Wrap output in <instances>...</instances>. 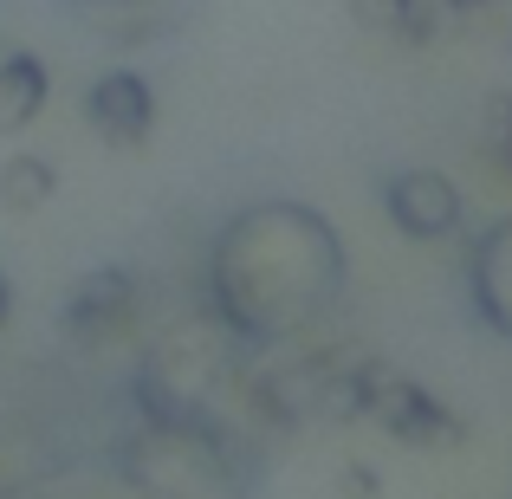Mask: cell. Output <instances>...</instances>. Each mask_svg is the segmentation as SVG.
Wrapping results in <instances>:
<instances>
[{
    "label": "cell",
    "mask_w": 512,
    "mask_h": 499,
    "mask_svg": "<svg viewBox=\"0 0 512 499\" xmlns=\"http://www.w3.org/2000/svg\"><path fill=\"white\" fill-rule=\"evenodd\" d=\"M344 279H350V260L331 214L292 195H266L234 208L214 227L208 253H201V305L253 357L318 331L338 312Z\"/></svg>",
    "instance_id": "cell-1"
},
{
    "label": "cell",
    "mask_w": 512,
    "mask_h": 499,
    "mask_svg": "<svg viewBox=\"0 0 512 499\" xmlns=\"http://www.w3.org/2000/svg\"><path fill=\"white\" fill-rule=\"evenodd\" d=\"M111 467L137 499H253V454L214 409L130 415Z\"/></svg>",
    "instance_id": "cell-2"
},
{
    "label": "cell",
    "mask_w": 512,
    "mask_h": 499,
    "mask_svg": "<svg viewBox=\"0 0 512 499\" xmlns=\"http://www.w3.org/2000/svg\"><path fill=\"white\" fill-rule=\"evenodd\" d=\"M253 350L240 344L208 305L175 318L169 331L150 337V350L130 370V415H182V409H214L227 383H240Z\"/></svg>",
    "instance_id": "cell-3"
},
{
    "label": "cell",
    "mask_w": 512,
    "mask_h": 499,
    "mask_svg": "<svg viewBox=\"0 0 512 499\" xmlns=\"http://www.w3.org/2000/svg\"><path fill=\"white\" fill-rule=\"evenodd\" d=\"M461 299L480 331L512 344V214L487 221L461 253Z\"/></svg>",
    "instance_id": "cell-4"
},
{
    "label": "cell",
    "mask_w": 512,
    "mask_h": 499,
    "mask_svg": "<svg viewBox=\"0 0 512 499\" xmlns=\"http://www.w3.org/2000/svg\"><path fill=\"white\" fill-rule=\"evenodd\" d=\"M143 312V286L130 266H98V273H85L72 292H65L59 305V325L72 344H104V337H124L137 325Z\"/></svg>",
    "instance_id": "cell-5"
},
{
    "label": "cell",
    "mask_w": 512,
    "mask_h": 499,
    "mask_svg": "<svg viewBox=\"0 0 512 499\" xmlns=\"http://www.w3.org/2000/svg\"><path fill=\"white\" fill-rule=\"evenodd\" d=\"M370 422H383L389 441H402V448H454V441L467 435L461 422H454V409H441L435 396H428L415 376L402 370H383V383H376V402H370Z\"/></svg>",
    "instance_id": "cell-6"
},
{
    "label": "cell",
    "mask_w": 512,
    "mask_h": 499,
    "mask_svg": "<svg viewBox=\"0 0 512 499\" xmlns=\"http://www.w3.org/2000/svg\"><path fill=\"white\" fill-rule=\"evenodd\" d=\"M85 124L98 130V143H111V150H143L156 130V91L143 72H98L85 85Z\"/></svg>",
    "instance_id": "cell-7"
},
{
    "label": "cell",
    "mask_w": 512,
    "mask_h": 499,
    "mask_svg": "<svg viewBox=\"0 0 512 499\" xmlns=\"http://www.w3.org/2000/svg\"><path fill=\"white\" fill-rule=\"evenodd\" d=\"M383 208L396 221V234L448 240L461 227V188L441 169H396V175H383Z\"/></svg>",
    "instance_id": "cell-8"
},
{
    "label": "cell",
    "mask_w": 512,
    "mask_h": 499,
    "mask_svg": "<svg viewBox=\"0 0 512 499\" xmlns=\"http://www.w3.org/2000/svg\"><path fill=\"white\" fill-rule=\"evenodd\" d=\"M52 98V72L46 59H33V52H0V137H13V130H26L39 111H46Z\"/></svg>",
    "instance_id": "cell-9"
},
{
    "label": "cell",
    "mask_w": 512,
    "mask_h": 499,
    "mask_svg": "<svg viewBox=\"0 0 512 499\" xmlns=\"http://www.w3.org/2000/svg\"><path fill=\"white\" fill-rule=\"evenodd\" d=\"M363 33L396 39V46H435V20H428L422 0H350Z\"/></svg>",
    "instance_id": "cell-10"
},
{
    "label": "cell",
    "mask_w": 512,
    "mask_h": 499,
    "mask_svg": "<svg viewBox=\"0 0 512 499\" xmlns=\"http://www.w3.org/2000/svg\"><path fill=\"white\" fill-rule=\"evenodd\" d=\"M52 188H59V169L46 163V156H7L0 163V208L7 214H39L52 201Z\"/></svg>",
    "instance_id": "cell-11"
},
{
    "label": "cell",
    "mask_w": 512,
    "mask_h": 499,
    "mask_svg": "<svg viewBox=\"0 0 512 499\" xmlns=\"http://www.w3.org/2000/svg\"><path fill=\"white\" fill-rule=\"evenodd\" d=\"M480 156L512 175V91H493L480 104Z\"/></svg>",
    "instance_id": "cell-12"
},
{
    "label": "cell",
    "mask_w": 512,
    "mask_h": 499,
    "mask_svg": "<svg viewBox=\"0 0 512 499\" xmlns=\"http://www.w3.org/2000/svg\"><path fill=\"white\" fill-rule=\"evenodd\" d=\"M383 493V480H376L370 461H344L338 467V499H376Z\"/></svg>",
    "instance_id": "cell-13"
},
{
    "label": "cell",
    "mask_w": 512,
    "mask_h": 499,
    "mask_svg": "<svg viewBox=\"0 0 512 499\" xmlns=\"http://www.w3.org/2000/svg\"><path fill=\"white\" fill-rule=\"evenodd\" d=\"M7 312H13V292H7V273H0V325H7Z\"/></svg>",
    "instance_id": "cell-14"
}]
</instances>
